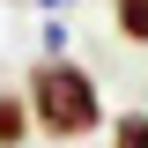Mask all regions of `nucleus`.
Instances as JSON below:
<instances>
[{
	"label": "nucleus",
	"mask_w": 148,
	"mask_h": 148,
	"mask_svg": "<svg viewBox=\"0 0 148 148\" xmlns=\"http://www.w3.org/2000/svg\"><path fill=\"white\" fill-rule=\"evenodd\" d=\"M30 104H22V89H0V148H22L30 141Z\"/></svg>",
	"instance_id": "f03ea898"
},
{
	"label": "nucleus",
	"mask_w": 148,
	"mask_h": 148,
	"mask_svg": "<svg viewBox=\"0 0 148 148\" xmlns=\"http://www.w3.org/2000/svg\"><path fill=\"white\" fill-rule=\"evenodd\" d=\"M22 104H30V126L52 148H82V141H96V133L111 126L104 82H96L74 52H45L37 59V67L22 74Z\"/></svg>",
	"instance_id": "f257e3e1"
},
{
	"label": "nucleus",
	"mask_w": 148,
	"mask_h": 148,
	"mask_svg": "<svg viewBox=\"0 0 148 148\" xmlns=\"http://www.w3.org/2000/svg\"><path fill=\"white\" fill-rule=\"evenodd\" d=\"M30 8H37V15H67L74 0H30Z\"/></svg>",
	"instance_id": "39448f33"
},
{
	"label": "nucleus",
	"mask_w": 148,
	"mask_h": 148,
	"mask_svg": "<svg viewBox=\"0 0 148 148\" xmlns=\"http://www.w3.org/2000/svg\"><path fill=\"white\" fill-rule=\"evenodd\" d=\"M111 30L126 45H148V0H111Z\"/></svg>",
	"instance_id": "20e7f679"
},
{
	"label": "nucleus",
	"mask_w": 148,
	"mask_h": 148,
	"mask_svg": "<svg viewBox=\"0 0 148 148\" xmlns=\"http://www.w3.org/2000/svg\"><path fill=\"white\" fill-rule=\"evenodd\" d=\"M104 141H111V148H148V104H133V111H119V119L104 126Z\"/></svg>",
	"instance_id": "7ed1b4c3"
}]
</instances>
